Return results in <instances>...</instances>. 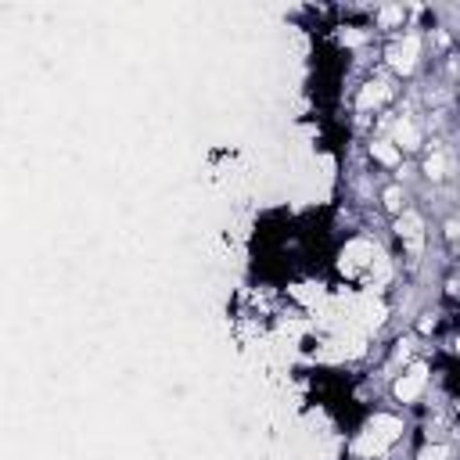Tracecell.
I'll return each mask as SVG.
<instances>
[{
    "instance_id": "7a4b0ae2",
    "label": "cell",
    "mask_w": 460,
    "mask_h": 460,
    "mask_svg": "<svg viewBox=\"0 0 460 460\" xmlns=\"http://www.w3.org/2000/svg\"><path fill=\"white\" fill-rule=\"evenodd\" d=\"M421 388H424V371H421V367H414L410 374H403L400 381H395V395H400L403 403L417 400V395H421Z\"/></svg>"
},
{
    "instance_id": "8992f818",
    "label": "cell",
    "mask_w": 460,
    "mask_h": 460,
    "mask_svg": "<svg viewBox=\"0 0 460 460\" xmlns=\"http://www.w3.org/2000/svg\"><path fill=\"white\" fill-rule=\"evenodd\" d=\"M424 173L432 176V180H442V176H446V159L439 155V151H435V155H428V162H424Z\"/></svg>"
},
{
    "instance_id": "52a82bcc",
    "label": "cell",
    "mask_w": 460,
    "mask_h": 460,
    "mask_svg": "<svg viewBox=\"0 0 460 460\" xmlns=\"http://www.w3.org/2000/svg\"><path fill=\"white\" fill-rule=\"evenodd\" d=\"M385 209H388V212H407V209H403V191H400V188H388V191H385Z\"/></svg>"
},
{
    "instance_id": "3957f363",
    "label": "cell",
    "mask_w": 460,
    "mask_h": 460,
    "mask_svg": "<svg viewBox=\"0 0 460 460\" xmlns=\"http://www.w3.org/2000/svg\"><path fill=\"white\" fill-rule=\"evenodd\" d=\"M395 230H400V237H407V241H421V230H424V223H421V216L417 212H403L400 216V223H395Z\"/></svg>"
},
{
    "instance_id": "ba28073f",
    "label": "cell",
    "mask_w": 460,
    "mask_h": 460,
    "mask_svg": "<svg viewBox=\"0 0 460 460\" xmlns=\"http://www.w3.org/2000/svg\"><path fill=\"white\" fill-rule=\"evenodd\" d=\"M449 456V449L442 446V442H435V446H424L421 449V460H446Z\"/></svg>"
},
{
    "instance_id": "6da1fadb",
    "label": "cell",
    "mask_w": 460,
    "mask_h": 460,
    "mask_svg": "<svg viewBox=\"0 0 460 460\" xmlns=\"http://www.w3.org/2000/svg\"><path fill=\"white\" fill-rule=\"evenodd\" d=\"M417 54H421V40L417 37H403V40H395L392 47H388V65L395 69V72H414V65H417Z\"/></svg>"
},
{
    "instance_id": "5b68a950",
    "label": "cell",
    "mask_w": 460,
    "mask_h": 460,
    "mask_svg": "<svg viewBox=\"0 0 460 460\" xmlns=\"http://www.w3.org/2000/svg\"><path fill=\"white\" fill-rule=\"evenodd\" d=\"M374 155H378L385 166H395V162L403 159V151H400V147H392L388 140H374Z\"/></svg>"
},
{
    "instance_id": "277c9868",
    "label": "cell",
    "mask_w": 460,
    "mask_h": 460,
    "mask_svg": "<svg viewBox=\"0 0 460 460\" xmlns=\"http://www.w3.org/2000/svg\"><path fill=\"white\" fill-rule=\"evenodd\" d=\"M395 140H400V147H421V133L410 119H400L395 122Z\"/></svg>"
}]
</instances>
